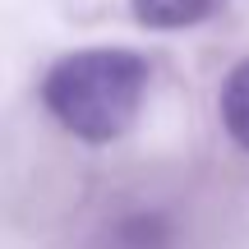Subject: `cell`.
I'll return each instance as SVG.
<instances>
[{"label":"cell","mask_w":249,"mask_h":249,"mask_svg":"<svg viewBox=\"0 0 249 249\" xmlns=\"http://www.w3.org/2000/svg\"><path fill=\"white\" fill-rule=\"evenodd\" d=\"M148 92V60L120 46L74 51L42 79V102L60 129L83 143H111L134 124Z\"/></svg>","instance_id":"cell-1"},{"label":"cell","mask_w":249,"mask_h":249,"mask_svg":"<svg viewBox=\"0 0 249 249\" xmlns=\"http://www.w3.org/2000/svg\"><path fill=\"white\" fill-rule=\"evenodd\" d=\"M226 0H134V14L148 28H194L213 18Z\"/></svg>","instance_id":"cell-2"},{"label":"cell","mask_w":249,"mask_h":249,"mask_svg":"<svg viewBox=\"0 0 249 249\" xmlns=\"http://www.w3.org/2000/svg\"><path fill=\"white\" fill-rule=\"evenodd\" d=\"M217 111H222V124L235 143L249 152V60H240L222 83V97H217Z\"/></svg>","instance_id":"cell-3"}]
</instances>
